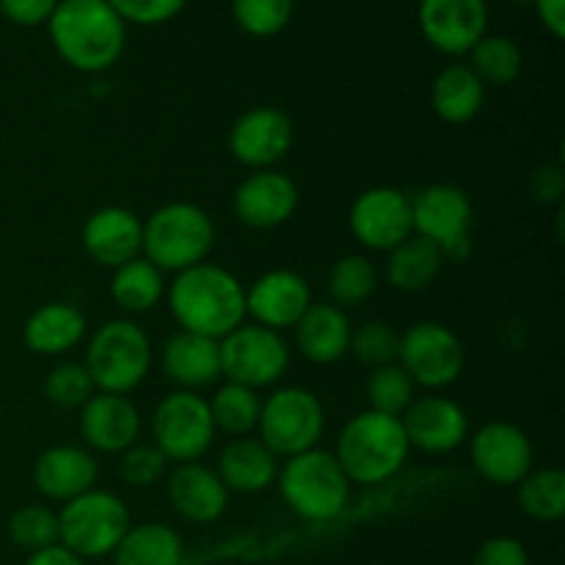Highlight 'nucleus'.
I'll list each match as a JSON object with an SVG mask.
<instances>
[{
	"label": "nucleus",
	"mask_w": 565,
	"mask_h": 565,
	"mask_svg": "<svg viewBox=\"0 0 565 565\" xmlns=\"http://www.w3.org/2000/svg\"><path fill=\"white\" fill-rule=\"evenodd\" d=\"M169 307L182 331L224 340L246 320V287L235 274L213 263L174 274Z\"/></svg>",
	"instance_id": "f257e3e1"
},
{
	"label": "nucleus",
	"mask_w": 565,
	"mask_h": 565,
	"mask_svg": "<svg viewBox=\"0 0 565 565\" xmlns=\"http://www.w3.org/2000/svg\"><path fill=\"white\" fill-rule=\"evenodd\" d=\"M55 53L77 72H108L125 53V20L108 0H58L47 20Z\"/></svg>",
	"instance_id": "f03ea898"
},
{
	"label": "nucleus",
	"mask_w": 565,
	"mask_h": 565,
	"mask_svg": "<svg viewBox=\"0 0 565 565\" xmlns=\"http://www.w3.org/2000/svg\"><path fill=\"white\" fill-rule=\"evenodd\" d=\"M412 445L401 417L362 412L345 423L337 436L334 458L351 486H379L395 478L408 461Z\"/></svg>",
	"instance_id": "7ed1b4c3"
},
{
	"label": "nucleus",
	"mask_w": 565,
	"mask_h": 565,
	"mask_svg": "<svg viewBox=\"0 0 565 565\" xmlns=\"http://www.w3.org/2000/svg\"><path fill=\"white\" fill-rule=\"evenodd\" d=\"M213 243V218L199 204L169 202L143 221L141 257L163 274H182L193 265L207 263Z\"/></svg>",
	"instance_id": "20e7f679"
},
{
	"label": "nucleus",
	"mask_w": 565,
	"mask_h": 565,
	"mask_svg": "<svg viewBox=\"0 0 565 565\" xmlns=\"http://www.w3.org/2000/svg\"><path fill=\"white\" fill-rule=\"evenodd\" d=\"M276 483L287 508L307 522H331L351 500V480L337 463L334 452L320 447L287 458Z\"/></svg>",
	"instance_id": "39448f33"
},
{
	"label": "nucleus",
	"mask_w": 565,
	"mask_h": 565,
	"mask_svg": "<svg viewBox=\"0 0 565 565\" xmlns=\"http://www.w3.org/2000/svg\"><path fill=\"white\" fill-rule=\"evenodd\" d=\"M83 364L92 375L94 390L127 395L147 379L152 367V342L136 320H108L88 340Z\"/></svg>",
	"instance_id": "423d86ee"
},
{
	"label": "nucleus",
	"mask_w": 565,
	"mask_h": 565,
	"mask_svg": "<svg viewBox=\"0 0 565 565\" xmlns=\"http://www.w3.org/2000/svg\"><path fill=\"white\" fill-rule=\"evenodd\" d=\"M130 530V511L114 491L92 489L64 502L58 511V544L81 561L114 555Z\"/></svg>",
	"instance_id": "0eeeda50"
},
{
	"label": "nucleus",
	"mask_w": 565,
	"mask_h": 565,
	"mask_svg": "<svg viewBox=\"0 0 565 565\" xmlns=\"http://www.w3.org/2000/svg\"><path fill=\"white\" fill-rule=\"evenodd\" d=\"M259 441L276 458H292L318 447L326 430V412L318 395L303 386H281L259 408Z\"/></svg>",
	"instance_id": "6e6552de"
},
{
	"label": "nucleus",
	"mask_w": 565,
	"mask_h": 565,
	"mask_svg": "<svg viewBox=\"0 0 565 565\" xmlns=\"http://www.w3.org/2000/svg\"><path fill=\"white\" fill-rule=\"evenodd\" d=\"M221 379L232 384L263 390L276 384L290 367V345L279 331L257 323H243L218 340Z\"/></svg>",
	"instance_id": "1a4fd4ad"
},
{
	"label": "nucleus",
	"mask_w": 565,
	"mask_h": 565,
	"mask_svg": "<svg viewBox=\"0 0 565 565\" xmlns=\"http://www.w3.org/2000/svg\"><path fill=\"white\" fill-rule=\"evenodd\" d=\"M154 447L174 463H196L213 447L215 425L207 401L199 392L177 390L152 414Z\"/></svg>",
	"instance_id": "9d476101"
},
{
	"label": "nucleus",
	"mask_w": 565,
	"mask_h": 565,
	"mask_svg": "<svg viewBox=\"0 0 565 565\" xmlns=\"http://www.w3.org/2000/svg\"><path fill=\"white\" fill-rule=\"evenodd\" d=\"M397 364L406 370L414 386L439 392L461 379L467 351H463L456 331L434 323V320H425V323H414L412 329L401 334Z\"/></svg>",
	"instance_id": "9b49d317"
},
{
	"label": "nucleus",
	"mask_w": 565,
	"mask_h": 565,
	"mask_svg": "<svg viewBox=\"0 0 565 565\" xmlns=\"http://www.w3.org/2000/svg\"><path fill=\"white\" fill-rule=\"evenodd\" d=\"M351 235L370 252H392L414 235L412 199L390 185L367 188L351 204Z\"/></svg>",
	"instance_id": "f8f14e48"
},
{
	"label": "nucleus",
	"mask_w": 565,
	"mask_h": 565,
	"mask_svg": "<svg viewBox=\"0 0 565 565\" xmlns=\"http://www.w3.org/2000/svg\"><path fill=\"white\" fill-rule=\"evenodd\" d=\"M292 136H296L292 121L285 110L259 105V108L237 116L226 136V147L241 166L265 171L287 158V152L292 149Z\"/></svg>",
	"instance_id": "ddd939ff"
},
{
	"label": "nucleus",
	"mask_w": 565,
	"mask_h": 565,
	"mask_svg": "<svg viewBox=\"0 0 565 565\" xmlns=\"http://www.w3.org/2000/svg\"><path fill=\"white\" fill-rule=\"evenodd\" d=\"M472 467L486 483L511 489L519 486L533 469V441L519 425L489 423L469 439Z\"/></svg>",
	"instance_id": "4468645a"
},
{
	"label": "nucleus",
	"mask_w": 565,
	"mask_h": 565,
	"mask_svg": "<svg viewBox=\"0 0 565 565\" xmlns=\"http://www.w3.org/2000/svg\"><path fill=\"white\" fill-rule=\"evenodd\" d=\"M419 31L445 55H467L489 31L486 0H419Z\"/></svg>",
	"instance_id": "2eb2a0df"
},
{
	"label": "nucleus",
	"mask_w": 565,
	"mask_h": 565,
	"mask_svg": "<svg viewBox=\"0 0 565 565\" xmlns=\"http://www.w3.org/2000/svg\"><path fill=\"white\" fill-rule=\"evenodd\" d=\"M312 290L301 274L276 268L259 276L246 290V318L270 331L296 329L298 320L312 307Z\"/></svg>",
	"instance_id": "dca6fc26"
},
{
	"label": "nucleus",
	"mask_w": 565,
	"mask_h": 565,
	"mask_svg": "<svg viewBox=\"0 0 565 565\" xmlns=\"http://www.w3.org/2000/svg\"><path fill=\"white\" fill-rule=\"evenodd\" d=\"M412 218L414 235L445 248L463 237H472L475 207L467 191L450 182H439L412 199Z\"/></svg>",
	"instance_id": "f3484780"
},
{
	"label": "nucleus",
	"mask_w": 565,
	"mask_h": 565,
	"mask_svg": "<svg viewBox=\"0 0 565 565\" xmlns=\"http://www.w3.org/2000/svg\"><path fill=\"white\" fill-rule=\"evenodd\" d=\"M301 193L287 174L276 169L254 171L237 185L232 210L248 230H276L296 215Z\"/></svg>",
	"instance_id": "a211bd4d"
},
{
	"label": "nucleus",
	"mask_w": 565,
	"mask_h": 565,
	"mask_svg": "<svg viewBox=\"0 0 565 565\" xmlns=\"http://www.w3.org/2000/svg\"><path fill=\"white\" fill-rule=\"evenodd\" d=\"M408 445L423 452H452L469 439V417L456 401L445 395L414 397L401 414Z\"/></svg>",
	"instance_id": "6ab92c4d"
},
{
	"label": "nucleus",
	"mask_w": 565,
	"mask_h": 565,
	"mask_svg": "<svg viewBox=\"0 0 565 565\" xmlns=\"http://www.w3.org/2000/svg\"><path fill=\"white\" fill-rule=\"evenodd\" d=\"M143 221L132 210L108 204L94 210L81 230L83 252L99 265V268L116 270L119 265L141 257Z\"/></svg>",
	"instance_id": "aec40b11"
},
{
	"label": "nucleus",
	"mask_w": 565,
	"mask_h": 565,
	"mask_svg": "<svg viewBox=\"0 0 565 565\" xmlns=\"http://www.w3.org/2000/svg\"><path fill=\"white\" fill-rule=\"evenodd\" d=\"M81 436L92 450L121 456L138 445L141 414L127 395L94 392L92 401L81 408Z\"/></svg>",
	"instance_id": "412c9836"
},
{
	"label": "nucleus",
	"mask_w": 565,
	"mask_h": 565,
	"mask_svg": "<svg viewBox=\"0 0 565 565\" xmlns=\"http://www.w3.org/2000/svg\"><path fill=\"white\" fill-rule=\"evenodd\" d=\"M99 463L77 445L47 447L33 463V486L50 502H70L97 489Z\"/></svg>",
	"instance_id": "4be33fe9"
},
{
	"label": "nucleus",
	"mask_w": 565,
	"mask_h": 565,
	"mask_svg": "<svg viewBox=\"0 0 565 565\" xmlns=\"http://www.w3.org/2000/svg\"><path fill=\"white\" fill-rule=\"evenodd\" d=\"M169 502L185 522L193 524H213L224 516L230 505V491L221 483L213 469L202 463H177L174 472L169 475Z\"/></svg>",
	"instance_id": "5701e85b"
},
{
	"label": "nucleus",
	"mask_w": 565,
	"mask_h": 565,
	"mask_svg": "<svg viewBox=\"0 0 565 565\" xmlns=\"http://www.w3.org/2000/svg\"><path fill=\"white\" fill-rule=\"evenodd\" d=\"M160 367H163L166 379L180 390H207L221 379L218 340L191 334V331H177L160 351Z\"/></svg>",
	"instance_id": "b1692460"
},
{
	"label": "nucleus",
	"mask_w": 565,
	"mask_h": 565,
	"mask_svg": "<svg viewBox=\"0 0 565 565\" xmlns=\"http://www.w3.org/2000/svg\"><path fill=\"white\" fill-rule=\"evenodd\" d=\"M215 475L226 491H237V494H263L279 478V458L268 450L259 439L243 436V439H232L230 445L221 450L218 469Z\"/></svg>",
	"instance_id": "393cba45"
},
{
	"label": "nucleus",
	"mask_w": 565,
	"mask_h": 565,
	"mask_svg": "<svg viewBox=\"0 0 565 565\" xmlns=\"http://www.w3.org/2000/svg\"><path fill=\"white\" fill-rule=\"evenodd\" d=\"M86 331L88 323L81 309L66 301H50L31 312L22 329V340L28 351L39 356H64L81 345Z\"/></svg>",
	"instance_id": "a878e982"
},
{
	"label": "nucleus",
	"mask_w": 565,
	"mask_h": 565,
	"mask_svg": "<svg viewBox=\"0 0 565 565\" xmlns=\"http://www.w3.org/2000/svg\"><path fill=\"white\" fill-rule=\"evenodd\" d=\"M296 345L315 364L340 362L351 345V320L334 303H312L296 323Z\"/></svg>",
	"instance_id": "bb28decb"
},
{
	"label": "nucleus",
	"mask_w": 565,
	"mask_h": 565,
	"mask_svg": "<svg viewBox=\"0 0 565 565\" xmlns=\"http://www.w3.org/2000/svg\"><path fill=\"white\" fill-rule=\"evenodd\" d=\"M486 86L469 64H450L434 77L430 105L447 125H467L483 110Z\"/></svg>",
	"instance_id": "cd10ccee"
},
{
	"label": "nucleus",
	"mask_w": 565,
	"mask_h": 565,
	"mask_svg": "<svg viewBox=\"0 0 565 565\" xmlns=\"http://www.w3.org/2000/svg\"><path fill=\"white\" fill-rule=\"evenodd\" d=\"M384 274L395 290L401 292H423L439 279L445 270V254L436 243L425 241V237L412 235L403 243H397L392 252H386Z\"/></svg>",
	"instance_id": "c85d7f7f"
},
{
	"label": "nucleus",
	"mask_w": 565,
	"mask_h": 565,
	"mask_svg": "<svg viewBox=\"0 0 565 565\" xmlns=\"http://www.w3.org/2000/svg\"><path fill=\"white\" fill-rule=\"evenodd\" d=\"M110 557L114 565H180L182 539L163 522L130 524Z\"/></svg>",
	"instance_id": "c756f323"
},
{
	"label": "nucleus",
	"mask_w": 565,
	"mask_h": 565,
	"mask_svg": "<svg viewBox=\"0 0 565 565\" xmlns=\"http://www.w3.org/2000/svg\"><path fill=\"white\" fill-rule=\"evenodd\" d=\"M166 296L163 270L154 268L149 259L136 257L119 265L110 276V298L127 315H143L158 307Z\"/></svg>",
	"instance_id": "7c9ffc66"
},
{
	"label": "nucleus",
	"mask_w": 565,
	"mask_h": 565,
	"mask_svg": "<svg viewBox=\"0 0 565 565\" xmlns=\"http://www.w3.org/2000/svg\"><path fill=\"white\" fill-rule=\"evenodd\" d=\"M207 406L210 414H213L215 430H224L232 439H243L252 430H257L263 401L257 397V390L226 381L215 390L213 401H207Z\"/></svg>",
	"instance_id": "2f4dec72"
},
{
	"label": "nucleus",
	"mask_w": 565,
	"mask_h": 565,
	"mask_svg": "<svg viewBox=\"0 0 565 565\" xmlns=\"http://www.w3.org/2000/svg\"><path fill=\"white\" fill-rule=\"evenodd\" d=\"M516 502L535 522H561L565 513V475L561 469H530L516 486Z\"/></svg>",
	"instance_id": "473e14b6"
},
{
	"label": "nucleus",
	"mask_w": 565,
	"mask_h": 565,
	"mask_svg": "<svg viewBox=\"0 0 565 565\" xmlns=\"http://www.w3.org/2000/svg\"><path fill=\"white\" fill-rule=\"evenodd\" d=\"M467 55L483 86H511L522 75V50L508 36H483Z\"/></svg>",
	"instance_id": "72a5a7b5"
},
{
	"label": "nucleus",
	"mask_w": 565,
	"mask_h": 565,
	"mask_svg": "<svg viewBox=\"0 0 565 565\" xmlns=\"http://www.w3.org/2000/svg\"><path fill=\"white\" fill-rule=\"evenodd\" d=\"M379 290V270L362 254H348L337 259L329 274L331 303L340 309H356Z\"/></svg>",
	"instance_id": "f704fd0d"
},
{
	"label": "nucleus",
	"mask_w": 565,
	"mask_h": 565,
	"mask_svg": "<svg viewBox=\"0 0 565 565\" xmlns=\"http://www.w3.org/2000/svg\"><path fill=\"white\" fill-rule=\"evenodd\" d=\"M367 401H370V412H379V414H390V417H401L414 401V381L408 379L406 370L401 364H384V367H375L370 373L367 386Z\"/></svg>",
	"instance_id": "c9c22d12"
},
{
	"label": "nucleus",
	"mask_w": 565,
	"mask_h": 565,
	"mask_svg": "<svg viewBox=\"0 0 565 565\" xmlns=\"http://www.w3.org/2000/svg\"><path fill=\"white\" fill-rule=\"evenodd\" d=\"M9 539L28 555L58 544V513L47 505H22L9 519Z\"/></svg>",
	"instance_id": "e433bc0d"
},
{
	"label": "nucleus",
	"mask_w": 565,
	"mask_h": 565,
	"mask_svg": "<svg viewBox=\"0 0 565 565\" xmlns=\"http://www.w3.org/2000/svg\"><path fill=\"white\" fill-rule=\"evenodd\" d=\"M94 381L88 375L86 364L83 362H61L44 379V397H47L53 406L66 408V412H75L83 408L94 395Z\"/></svg>",
	"instance_id": "4c0bfd02"
},
{
	"label": "nucleus",
	"mask_w": 565,
	"mask_h": 565,
	"mask_svg": "<svg viewBox=\"0 0 565 565\" xmlns=\"http://www.w3.org/2000/svg\"><path fill=\"white\" fill-rule=\"evenodd\" d=\"M232 17L248 36L270 39L290 22L292 0H232Z\"/></svg>",
	"instance_id": "58836bf2"
},
{
	"label": "nucleus",
	"mask_w": 565,
	"mask_h": 565,
	"mask_svg": "<svg viewBox=\"0 0 565 565\" xmlns=\"http://www.w3.org/2000/svg\"><path fill=\"white\" fill-rule=\"evenodd\" d=\"M348 351L373 370L384 367V364H395L397 353H401V334L390 323L367 320L356 331H351V345H348Z\"/></svg>",
	"instance_id": "ea45409f"
},
{
	"label": "nucleus",
	"mask_w": 565,
	"mask_h": 565,
	"mask_svg": "<svg viewBox=\"0 0 565 565\" xmlns=\"http://www.w3.org/2000/svg\"><path fill=\"white\" fill-rule=\"evenodd\" d=\"M119 472L132 489H149V486L160 483L166 478L169 461L154 445H132L130 450L121 452Z\"/></svg>",
	"instance_id": "a19ab883"
},
{
	"label": "nucleus",
	"mask_w": 565,
	"mask_h": 565,
	"mask_svg": "<svg viewBox=\"0 0 565 565\" xmlns=\"http://www.w3.org/2000/svg\"><path fill=\"white\" fill-rule=\"evenodd\" d=\"M188 0H108L110 9L132 25H163L174 20Z\"/></svg>",
	"instance_id": "79ce46f5"
},
{
	"label": "nucleus",
	"mask_w": 565,
	"mask_h": 565,
	"mask_svg": "<svg viewBox=\"0 0 565 565\" xmlns=\"http://www.w3.org/2000/svg\"><path fill=\"white\" fill-rule=\"evenodd\" d=\"M472 565H530V555L519 539L497 535L475 552Z\"/></svg>",
	"instance_id": "37998d69"
},
{
	"label": "nucleus",
	"mask_w": 565,
	"mask_h": 565,
	"mask_svg": "<svg viewBox=\"0 0 565 565\" xmlns=\"http://www.w3.org/2000/svg\"><path fill=\"white\" fill-rule=\"evenodd\" d=\"M58 0H0V11L9 22L22 28L42 25L53 17Z\"/></svg>",
	"instance_id": "c03bdc74"
},
{
	"label": "nucleus",
	"mask_w": 565,
	"mask_h": 565,
	"mask_svg": "<svg viewBox=\"0 0 565 565\" xmlns=\"http://www.w3.org/2000/svg\"><path fill=\"white\" fill-rule=\"evenodd\" d=\"M530 191H533V196L544 204L561 202L563 196L561 169H557V166H541V169L533 174V185H530Z\"/></svg>",
	"instance_id": "a18cd8bd"
},
{
	"label": "nucleus",
	"mask_w": 565,
	"mask_h": 565,
	"mask_svg": "<svg viewBox=\"0 0 565 565\" xmlns=\"http://www.w3.org/2000/svg\"><path fill=\"white\" fill-rule=\"evenodd\" d=\"M535 11L552 36H565V0H535Z\"/></svg>",
	"instance_id": "49530a36"
},
{
	"label": "nucleus",
	"mask_w": 565,
	"mask_h": 565,
	"mask_svg": "<svg viewBox=\"0 0 565 565\" xmlns=\"http://www.w3.org/2000/svg\"><path fill=\"white\" fill-rule=\"evenodd\" d=\"M25 565H86V561H81V557L72 555L70 550H64L61 544H55V546H50V550L28 555Z\"/></svg>",
	"instance_id": "de8ad7c7"
}]
</instances>
